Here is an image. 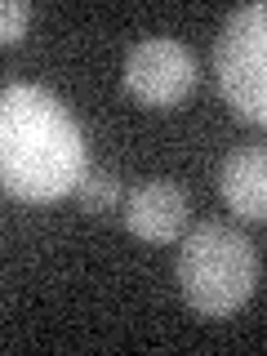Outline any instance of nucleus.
Instances as JSON below:
<instances>
[{
  "label": "nucleus",
  "instance_id": "obj_1",
  "mask_svg": "<svg viewBox=\"0 0 267 356\" xmlns=\"http://www.w3.org/2000/svg\"><path fill=\"white\" fill-rule=\"evenodd\" d=\"M89 170L85 134L49 89H0V187L22 200H58Z\"/></svg>",
  "mask_w": 267,
  "mask_h": 356
},
{
  "label": "nucleus",
  "instance_id": "obj_2",
  "mask_svg": "<svg viewBox=\"0 0 267 356\" xmlns=\"http://www.w3.org/2000/svg\"><path fill=\"white\" fill-rule=\"evenodd\" d=\"M174 276L200 316H232L259 289V245L227 222H196L178 245Z\"/></svg>",
  "mask_w": 267,
  "mask_h": 356
},
{
  "label": "nucleus",
  "instance_id": "obj_3",
  "mask_svg": "<svg viewBox=\"0 0 267 356\" xmlns=\"http://www.w3.org/2000/svg\"><path fill=\"white\" fill-rule=\"evenodd\" d=\"M214 81L241 120H267V9L259 0L232 9L214 36Z\"/></svg>",
  "mask_w": 267,
  "mask_h": 356
},
{
  "label": "nucleus",
  "instance_id": "obj_4",
  "mask_svg": "<svg viewBox=\"0 0 267 356\" xmlns=\"http://www.w3.org/2000/svg\"><path fill=\"white\" fill-rule=\"evenodd\" d=\"M196 54L183 40L147 36L125 54V89L143 107H174L196 85Z\"/></svg>",
  "mask_w": 267,
  "mask_h": 356
},
{
  "label": "nucleus",
  "instance_id": "obj_5",
  "mask_svg": "<svg viewBox=\"0 0 267 356\" xmlns=\"http://www.w3.org/2000/svg\"><path fill=\"white\" fill-rule=\"evenodd\" d=\"M125 227L138 241L170 245L187 227V192L178 183H143L125 196Z\"/></svg>",
  "mask_w": 267,
  "mask_h": 356
},
{
  "label": "nucleus",
  "instance_id": "obj_6",
  "mask_svg": "<svg viewBox=\"0 0 267 356\" xmlns=\"http://www.w3.org/2000/svg\"><path fill=\"white\" fill-rule=\"evenodd\" d=\"M218 192H222V200H227L241 218H250V222L267 218V152L259 147V143L222 156Z\"/></svg>",
  "mask_w": 267,
  "mask_h": 356
},
{
  "label": "nucleus",
  "instance_id": "obj_7",
  "mask_svg": "<svg viewBox=\"0 0 267 356\" xmlns=\"http://www.w3.org/2000/svg\"><path fill=\"white\" fill-rule=\"evenodd\" d=\"M76 200L85 214H111L120 205V178L111 170H85L76 183Z\"/></svg>",
  "mask_w": 267,
  "mask_h": 356
},
{
  "label": "nucleus",
  "instance_id": "obj_8",
  "mask_svg": "<svg viewBox=\"0 0 267 356\" xmlns=\"http://www.w3.org/2000/svg\"><path fill=\"white\" fill-rule=\"evenodd\" d=\"M31 14H36V9H31L27 0H0V44H14V40L27 36Z\"/></svg>",
  "mask_w": 267,
  "mask_h": 356
}]
</instances>
